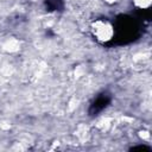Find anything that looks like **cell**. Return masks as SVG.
I'll use <instances>...</instances> for the list:
<instances>
[{"label": "cell", "mask_w": 152, "mask_h": 152, "mask_svg": "<svg viewBox=\"0 0 152 152\" xmlns=\"http://www.w3.org/2000/svg\"><path fill=\"white\" fill-rule=\"evenodd\" d=\"M110 102H112V94L109 91L104 90V91L100 93L90 102L89 108H88V114L90 116H95V115L100 114L104 108H107L109 106Z\"/></svg>", "instance_id": "1"}, {"label": "cell", "mask_w": 152, "mask_h": 152, "mask_svg": "<svg viewBox=\"0 0 152 152\" xmlns=\"http://www.w3.org/2000/svg\"><path fill=\"white\" fill-rule=\"evenodd\" d=\"M44 6L49 12H57L63 11L64 8V0H44Z\"/></svg>", "instance_id": "2"}]
</instances>
